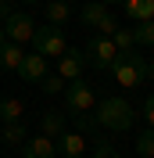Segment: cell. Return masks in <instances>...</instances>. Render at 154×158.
I'll return each instance as SVG.
<instances>
[{
  "label": "cell",
  "mask_w": 154,
  "mask_h": 158,
  "mask_svg": "<svg viewBox=\"0 0 154 158\" xmlns=\"http://www.w3.org/2000/svg\"><path fill=\"white\" fill-rule=\"evenodd\" d=\"M11 11H14V4H11V0H0V25H4V18H7Z\"/></svg>",
  "instance_id": "484cf974"
},
{
  "label": "cell",
  "mask_w": 154,
  "mask_h": 158,
  "mask_svg": "<svg viewBox=\"0 0 154 158\" xmlns=\"http://www.w3.org/2000/svg\"><path fill=\"white\" fill-rule=\"evenodd\" d=\"M83 65H86V58H83V50H65V54H61L58 58V76L65 79H79L83 76Z\"/></svg>",
  "instance_id": "30bf717a"
},
{
  "label": "cell",
  "mask_w": 154,
  "mask_h": 158,
  "mask_svg": "<svg viewBox=\"0 0 154 158\" xmlns=\"http://www.w3.org/2000/svg\"><path fill=\"white\" fill-rule=\"evenodd\" d=\"M61 94H65V108L68 111H93V104H97L93 86H90L83 76H79V79H68Z\"/></svg>",
  "instance_id": "277c9868"
},
{
  "label": "cell",
  "mask_w": 154,
  "mask_h": 158,
  "mask_svg": "<svg viewBox=\"0 0 154 158\" xmlns=\"http://www.w3.org/2000/svg\"><path fill=\"white\" fill-rule=\"evenodd\" d=\"M32 32H36V22H32L29 11H11L7 18H4V36L11 43H29Z\"/></svg>",
  "instance_id": "8992f818"
},
{
  "label": "cell",
  "mask_w": 154,
  "mask_h": 158,
  "mask_svg": "<svg viewBox=\"0 0 154 158\" xmlns=\"http://www.w3.org/2000/svg\"><path fill=\"white\" fill-rule=\"evenodd\" d=\"M122 11L133 22H147V18H154V0H125Z\"/></svg>",
  "instance_id": "4fadbf2b"
},
{
  "label": "cell",
  "mask_w": 154,
  "mask_h": 158,
  "mask_svg": "<svg viewBox=\"0 0 154 158\" xmlns=\"http://www.w3.org/2000/svg\"><path fill=\"white\" fill-rule=\"evenodd\" d=\"M147 79H154V61H147Z\"/></svg>",
  "instance_id": "83f0119b"
},
{
  "label": "cell",
  "mask_w": 154,
  "mask_h": 158,
  "mask_svg": "<svg viewBox=\"0 0 154 158\" xmlns=\"http://www.w3.org/2000/svg\"><path fill=\"white\" fill-rule=\"evenodd\" d=\"M32 47H36V54H43V58H61L68 50L65 43V32H61V25H36V32H32Z\"/></svg>",
  "instance_id": "3957f363"
},
{
  "label": "cell",
  "mask_w": 154,
  "mask_h": 158,
  "mask_svg": "<svg viewBox=\"0 0 154 158\" xmlns=\"http://www.w3.org/2000/svg\"><path fill=\"white\" fill-rule=\"evenodd\" d=\"M93 118H97V126L111 129V133H125L133 126V108L122 97H104L100 104H93Z\"/></svg>",
  "instance_id": "6da1fadb"
},
{
  "label": "cell",
  "mask_w": 154,
  "mask_h": 158,
  "mask_svg": "<svg viewBox=\"0 0 154 158\" xmlns=\"http://www.w3.org/2000/svg\"><path fill=\"white\" fill-rule=\"evenodd\" d=\"M25 104L18 97H0V122H22Z\"/></svg>",
  "instance_id": "9a60e30c"
},
{
  "label": "cell",
  "mask_w": 154,
  "mask_h": 158,
  "mask_svg": "<svg viewBox=\"0 0 154 158\" xmlns=\"http://www.w3.org/2000/svg\"><path fill=\"white\" fill-rule=\"evenodd\" d=\"M133 40H136V47H154V18L136 22L133 25Z\"/></svg>",
  "instance_id": "e0dca14e"
},
{
  "label": "cell",
  "mask_w": 154,
  "mask_h": 158,
  "mask_svg": "<svg viewBox=\"0 0 154 158\" xmlns=\"http://www.w3.org/2000/svg\"><path fill=\"white\" fill-rule=\"evenodd\" d=\"M68 115H72V126H75L79 133H93V126H97L93 111H68Z\"/></svg>",
  "instance_id": "ffe728a7"
},
{
  "label": "cell",
  "mask_w": 154,
  "mask_h": 158,
  "mask_svg": "<svg viewBox=\"0 0 154 158\" xmlns=\"http://www.w3.org/2000/svg\"><path fill=\"white\" fill-rule=\"evenodd\" d=\"M144 122L154 129V94H147V97H144Z\"/></svg>",
  "instance_id": "d4e9b609"
},
{
  "label": "cell",
  "mask_w": 154,
  "mask_h": 158,
  "mask_svg": "<svg viewBox=\"0 0 154 158\" xmlns=\"http://www.w3.org/2000/svg\"><path fill=\"white\" fill-rule=\"evenodd\" d=\"M118 29V22H115V15H111V11H107L104 18H100V25H97V32H100V36H111V32Z\"/></svg>",
  "instance_id": "cb8c5ba5"
},
{
  "label": "cell",
  "mask_w": 154,
  "mask_h": 158,
  "mask_svg": "<svg viewBox=\"0 0 154 158\" xmlns=\"http://www.w3.org/2000/svg\"><path fill=\"white\" fill-rule=\"evenodd\" d=\"M111 69H115V83L122 90H136V86H144V79H147V58L133 47V50H122Z\"/></svg>",
  "instance_id": "7a4b0ae2"
},
{
  "label": "cell",
  "mask_w": 154,
  "mask_h": 158,
  "mask_svg": "<svg viewBox=\"0 0 154 158\" xmlns=\"http://www.w3.org/2000/svg\"><path fill=\"white\" fill-rule=\"evenodd\" d=\"M100 4H107V7H122L125 0H100Z\"/></svg>",
  "instance_id": "4316f807"
},
{
  "label": "cell",
  "mask_w": 154,
  "mask_h": 158,
  "mask_svg": "<svg viewBox=\"0 0 154 158\" xmlns=\"http://www.w3.org/2000/svg\"><path fill=\"white\" fill-rule=\"evenodd\" d=\"M39 90H43V94H61V90H65V79L61 76H43L39 79Z\"/></svg>",
  "instance_id": "7402d4cb"
},
{
  "label": "cell",
  "mask_w": 154,
  "mask_h": 158,
  "mask_svg": "<svg viewBox=\"0 0 154 158\" xmlns=\"http://www.w3.org/2000/svg\"><path fill=\"white\" fill-rule=\"evenodd\" d=\"M22 158H58V144L50 137H25L22 140Z\"/></svg>",
  "instance_id": "ba28073f"
},
{
  "label": "cell",
  "mask_w": 154,
  "mask_h": 158,
  "mask_svg": "<svg viewBox=\"0 0 154 158\" xmlns=\"http://www.w3.org/2000/svg\"><path fill=\"white\" fill-rule=\"evenodd\" d=\"M4 140H7L11 148H22V140H25V126H22V122H4Z\"/></svg>",
  "instance_id": "44dd1931"
},
{
  "label": "cell",
  "mask_w": 154,
  "mask_h": 158,
  "mask_svg": "<svg viewBox=\"0 0 154 158\" xmlns=\"http://www.w3.org/2000/svg\"><path fill=\"white\" fill-rule=\"evenodd\" d=\"M54 144H58V155L61 158H83L86 155V133H79V129H72V133L65 129Z\"/></svg>",
  "instance_id": "52a82bcc"
},
{
  "label": "cell",
  "mask_w": 154,
  "mask_h": 158,
  "mask_svg": "<svg viewBox=\"0 0 154 158\" xmlns=\"http://www.w3.org/2000/svg\"><path fill=\"white\" fill-rule=\"evenodd\" d=\"M25 58V50H22V43H11V40H4L0 43V69H18V61Z\"/></svg>",
  "instance_id": "7c38bea8"
},
{
  "label": "cell",
  "mask_w": 154,
  "mask_h": 158,
  "mask_svg": "<svg viewBox=\"0 0 154 158\" xmlns=\"http://www.w3.org/2000/svg\"><path fill=\"white\" fill-rule=\"evenodd\" d=\"M83 58H86L93 69L107 72V69L118 61V50H115V43H111V36H93V40H86V50H83Z\"/></svg>",
  "instance_id": "5b68a950"
},
{
  "label": "cell",
  "mask_w": 154,
  "mask_h": 158,
  "mask_svg": "<svg viewBox=\"0 0 154 158\" xmlns=\"http://www.w3.org/2000/svg\"><path fill=\"white\" fill-rule=\"evenodd\" d=\"M111 43H115V50H118V54H122V50H133V47H136L133 29H122V25H118V29L111 32Z\"/></svg>",
  "instance_id": "ac0fdd59"
},
{
  "label": "cell",
  "mask_w": 154,
  "mask_h": 158,
  "mask_svg": "<svg viewBox=\"0 0 154 158\" xmlns=\"http://www.w3.org/2000/svg\"><path fill=\"white\" fill-rule=\"evenodd\" d=\"M90 158H122V155H118V151L111 148L107 140H97V148L90 151Z\"/></svg>",
  "instance_id": "603a6c76"
},
{
  "label": "cell",
  "mask_w": 154,
  "mask_h": 158,
  "mask_svg": "<svg viewBox=\"0 0 154 158\" xmlns=\"http://www.w3.org/2000/svg\"><path fill=\"white\" fill-rule=\"evenodd\" d=\"M22 4H29V7H32V4H36V0H22Z\"/></svg>",
  "instance_id": "f546056e"
},
{
  "label": "cell",
  "mask_w": 154,
  "mask_h": 158,
  "mask_svg": "<svg viewBox=\"0 0 154 158\" xmlns=\"http://www.w3.org/2000/svg\"><path fill=\"white\" fill-rule=\"evenodd\" d=\"M39 133L50 140H58L61 133H65V115L61 111H43V118H39Z\"/></svg>",
  "instance_id": "8fae6325"
},
{
  "label": "cell",
  "mask_w": 154,
  "mask_h": 158,
  "mask_svg": "<svg viewBox=\"0 0 154 158\" xmlns=\"http://www.w3.org/2000/svg\"><path fill=\"white\" fill-rule=\"evenodd\" d=\"M107 11H111L107 4H100V0H90L86 7L79 11V22H83V25H93V29H97V25H100V18H104Z\"/></svg>",
  "instance_id": "5bb4252c"
},
{
  "label": "cell",
  "mask_w": 154,
  "mask_h": 158,
  "mask_svg": "<svg viewBox=\"0 0 154 158\" xmlns=\"http://www.w3.org/2000/svg\"><path fill=\"white\" fill-rule=\"evenodd\" d=\"M4 40H7V36H4V25H0V43H4Z\"/></svg>",
  "instance_id": "f1b7e54d"
},
{
  "label": "cell",
  "mask_w": 154,
  "mask_h": 158,
  "mask_svg": "<svg viewBox=\"0 0 154 158\" xmlns=\"http://www.w3.org/2000/svg\"><path fill=\"white\" fill-rule=\"evenodd\" d=\"M14 72H18V76L25 79V83H39V79L47 76V58L32 50V54H25V58L18 61V69H14Z\"/></svg>",
  "instance_id": "9c48e42d"
},
{
  "label": "cell",
  "mask_w": 154,
  "mask_h": 158,
  "mask_svg": "<svg viewBox=\"0 0 154 158\" xmlns=\"http://www.w3.org/2000/svg\"><path fill=\"white\" fill-rule=\"evenodd\" d=\"M136 155H140V158H154V129L151 126L136 137Z\"/></svg>",
  "instance_id": "d6986e66"
},
{
  "label": "cell",
  "mask_w": 154,
  "mask_h": 158,
  "mask_svg": "<svg viewBox=\"0 0 154 158\" xmlns=\"http://www.w3.org/2000/svg\"><path fill=\"white\" fill-rule=\"evenodd\" d=\"M43 11H47L50 25H61V22H68V15H72V4H68V0H50Z\"/></svg>",
  "instance_id": "2e32d148"
}]
</instances>
